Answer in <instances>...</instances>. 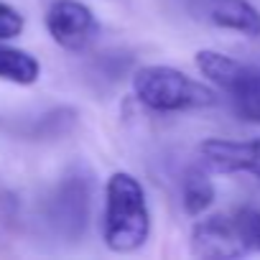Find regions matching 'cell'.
Instances as JSON below:
<instances>
[{
  "instance_id": "6da1fadb",
  "label": "cell",
  "mask_w": 260,
  "mask_h": 260,
  "mask_svg": "<svg viewBox=\"0 0 260 260\" xmlns=\"http://www.w3.org/2000/svg\"><path fill=\"white\" fill-rule=\"evenodd\" d=\"M102 240L112 252H136L151 237V207L141 179L112 171L105 181Z\"/></svg>"
},
{
  "instance_id": "7a4b0ae2",
  "label": "cell",
  "mask_w": 260,
  "mask_h": 260,
  "mask_svg": "<svg viewBox=\"0 0 260 260\" xmlns=\"http://www.w3.org/2000/svg\"><path fill=\"white\" fill-rule=\"evenodd\" d=\"M133 94L136 100L153 112H184L204 110L219 102V89L209 87L176 67L148 64L133 72Z\"/></svg>"
},
{
  "instance_id": "3957f363",
  "label": "cell",
  "mask_w": 260,
  "mask_h": 260,
  "mask_svg": "<svg viewBox=\"0 0 260 260\" xmlns=\"http://www.w3.org/2000/svg\"><path fill=\"white\" fill-rule=\"evenodd\" d=\"M92 199H94V174L84 164H77L67 169V174L54 186L46 202V222L59 237L79 240L87 232L92 217Z\"/></svg>"
},
{
  "instance_id": "277c9868",
  "label": "cell",
  "mask_w": 260,
  "mask_h": 260,
  "mask_svg": "<svg viewBox=\"0 0 260 260\" xmlns=\"http://www.w3.org/2000/svg\"><path fill=\"white\" fill-rule=\"evenodd\" d=\"M189 247L194 257L202 260H235L255 252L252 242L235 214H209L194 222L189 235Z\"/></svg>"
},
{
  "instance_id": "5b68a950",
  "label": "cell",
  "mask_w": 260,
  "mask_h": 260,
  "mask_svg": "<svg viewBox=\"0 0 260 260\" xmlns=\"http://www.w3.org/2000/svg\"><path fill=\"white\" fill-rule=\"evenodd\" d=\"M44 23L54 44L72 54L84 51L100 36L97 16L82 0H54L46 11Z\"/></svg>"
},
{
  "instance_id": "8992f818",
  "label": "cell",
  "mask_w": 260,
  "mask_h": 260,
  "mask_svg": "<svg viewBox=\"0 0 260 260\" xmlns=\"http://www.w3.org/2000/svg\"><path fill=\"white\" fill-rule=\"evenodd\" d=\"M199 156L212 174H250L260 179V138L255 141L207 138L199 143Z\"/></svg>"
},
{
  "instance_id": "52a82bcc",
  "label": "cell",
  "mask_w": 260,
  "mask_h": 260,
  "mask_svg": "<svg viewBox=\"0 0 260 260\" xmlns=\"http://www.w3.org/2000/svg\"><path fill=\"white\" fill-rule=\"evenodd\" d=\"M194 64L199 69V74L212 84L217 87L219 92H224L227 97H232L245 82L247 77L252 74L255 67H247L222 51H214V49H199L194 54Z\"/></svg>"
},
{
  "instance_id": "ba28073f",
  "label": "cell",
  "mask_w": 260,
  "mask_h": 260,
  "mask_svg": "<svg viewBox=\"0 0 260 260\" xmlns=\"http://www.w3.org/2000/svg\"><path fill=\"white\" fill-rule=\"evenodd\" d=\"M202 11L209 23L242 36H260V11L250 0H202Z\"/></svg>"
},
{
  "instance_id": "9c48e42d",
  "label": "cell",
  "mask_w": 260,
  "mask_h": 260,
  "mask_svg": "<svg viewBox=\"0 0 260 260\" xmlns=\"http://www.w3.org/2000/svg\"><path fill=\"white\" fill-rule=\"evenodd\" d=\"M217 199V186L207 166H189L181 176V204L189 217H202Z\"/></svg>"
},
{
  "instance_id": "30bf717a",
  "label": "cell",
  "mask_w": 260,
  "mask_h": 260,
  "mask_svg": "<svg viewBox=\"0 0 260 260\" xmlns=\"http://www.w3.org/2000/svg\"><path fill=\"white\" fill-rule=\"evenodd\" d=\"M39 77H41V61L34 54L16 46H6L0 41V79L21 87H31L39 82Z\"/></svg>"
},
{
  "instance_id": "8fae6325",
  "label": "cell",
  "mask_w": 260,
  "mask_h": 260,
  "mask_svg": "<svg viewBox=\"0 0 260 260\" xmlns=\"http://www.w3.org/2000/svg\"><path fill=\"white\" fill-rule=\"evenodd\" d=\"M79 122V112L69 105H61V107H54L49 112H44L36 125H34V138H41V141H54V138H61L67 133L77 127Z\"/></svg>"
},
{
  "instance_id": "7c38bea8",
  "label": "cell",
  "mask_w": 260,
  "mask_h": 260,
  "mask_svg": "<svg viewBox=\"0 0 260 260\" xmlns=\"http://www.w3.org/2000/svg\"><path fill=\"white\" fill-rule=\"evenodd\" d=\"M237 115L250 122H260V69H252L247 82L230 97Z\"/></svg>"
},
{
  "instance_id": "4fadbf2b",
  "label": "cell",
  "mask_w": 260,
  "mask_h": 260,
  "mask_svg": "<svg viewBox=\"0 0 260 260\" xmlns=\"http://www.w3.org/2000/svg\"><path fill=\"white\" fill-rule=\"evenodd\" d=\"M94 67H97V74H100L105 82L115 84V82H120V79L130 72V67H133V56L125 54V51H120V49L102 51V54H97Z\"/></svg>"
},
{
  "instance_id": "5bb4252c",
  "label": "cell",
  "mask_w": 260,
  "mask_h": 260,
  "mask_svg": "<svg viewBox=\"0 0 260 260\" xmlns=\"http://www.w3.org/2000/svg\"><path fill=\"white\" fill-rule=\"evenodd\" d=\"M23 28H26V18L21 16V11L0 0V41L18 39Z\"/></svg>"
}]
</instances>
